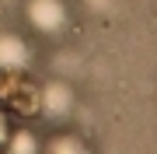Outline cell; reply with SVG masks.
I'll return each mask as SVG.
<instances>
[{"instance_id":"1","label":"cell","mask_w":157,"mask_h":154,"mask_svg":"<svg viewBox=\"0 0 157 154\" xmlns=\"http://www.w3.org/2000/svg\"><path fill=\"white\" fill-rule=\"evenodd\" d=\"M32 11H35V21L45 25V28H52V25H59V21H63V7L56 4V0H39Z\"/></svg>"}]
</instances>
